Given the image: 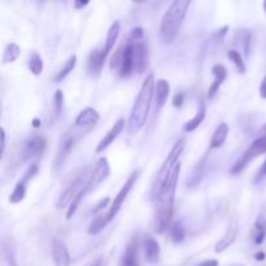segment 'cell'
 <instances>
[{
  "label": "cell",
  "instance_id": "cell-1",
  "mask_svg": "<svg viewBox=\"0 0 266 266\" xmlns=\"http://www.w3.org/2000/svg\"><path fill=\"white\" fill-rule=\"evenodd\" d=\"M180 174V162L178 163L170 177L163 186L158 191L153 199L156 200V212H155V231L162 234L169 229L172 223L173 213H174V200L175 191H177L178 179Z\"/></svg>",
  "mask_w": 266,
  "mask_h": 266
},
{
  "label": "cell",
  "instance_id": "cell-2",
  "mask_svg": "<svg viewBox=\"0 0 266 266\" xmlns=\"http://www.w3.org/2000/svg\"><path fill=\"white\" fill-rule=\"evenodd\" d=\"M155 77L153 74H148L146 77L145 82L141 84L139 94L136 96L135 103L131 108L130 117H129V131L131 134H135L143 129L146 125V121L150 113L151 103L155 96Z\"/></svg>",
  "mask_w": 266,
  "mask_h": 266
},
{
  "label": "cell",
  "instance_id": "cell-3",
  "mask_svg": "<svg viewBox=\"0 0 266 266\" xmlns=\"http://www.w3.org/2000/svg\"><path fill=\"white\" fill-rule=\"evenodd\" d=\"M190 6V0H174L163 13L160 24V38L163 45H170L179 35Z\"/></svg>",
  "mask_w": 266,
  "mask_h": 266
},
{
  "label": "cell",
  "instance_id": "cell-4",
  "mask_svg": "<svg viewBox=\"0 0 266 266\" xmlns=\"http://www.w3.org/2000/svg\"><path fill=\"white\" fill-rule=\"evenodd\" d=\"M87 131L89 130L79 129L74 125V128H70L69 130L63 135V138H61L60 140V146H58L57 153H56L55 161H53V170H55V172H58L61 168L64 167L68 157H69L72 151L74 150L75 145L78 143V140H79Z\"/></svg>",
  "mask_w": 266,
  "mask_h": 266
},
{
  "label": "cell",
  "instance_id": "cell-5",
  "mask_svg": "<svg viewBox=\"0 0 266 266\" xmlns=\"http://www.w3.org/2000/svg\"><path fill=\"white\" fill-rule=\"evenodd\" d=\"M183 150H185V140L179 139V140L175 141V145L173 146V148L170 150L169 155H168L167 160L163 161V163L161 165L160 170H158L157 175H156L155 185H153V197L158 194V191L161 190V187L163 186V183L167 182L168 178L170 177L172 172L174 170V168L179 163V157L182 155Z\"/></svg>",
  "mask_w": 266,
  "mask_h": 266
},
{
  "label": "cell",
  "instance_id": "cell-6",
  "mask_svg": "<svg viewBox=\"0 0 266 266\" xmlns=\"http://www.w3.org/2000/svg\"><path fill=\"white\" fill-rule=\"evenodd\" d=\"M89 173H87V169L82 170L79 174L75 175L74 179L63 190V192L58 196L57 201H56V208L57 209H63L67 208L68 206H70V202L75 199L79 191L84 189V186L86 185L87 179H89Z\"/></svg>",
  "mask_w": 266,
  "mask_h": 266
},
{
  "label": "cell",
  "instance_id": "cell-7",
  "mask_svg": "<svg viewBox=\"0 0 266 266\" xmlns=\"http://www.w3.org/2000/svg\"><path fill=\"white\" fill-rule=\"evenodd\" d=\"M263 153H266V138H263V136H258V138L253 141L252 145L245 150V152L241 155V157L234 163L230 173L234 175L239 174V173H241L245 168L248 167V163H251L255 158H257L258 156L263 155Z\"/></svg>",
  "mask_w": 266,
  "mask_h": 266
},
{
  "label": "cell",
  "instance_id": "cell-8",
  "mask_svg": "<svg viewBox=\"0 0 266 266\" xmlns=\"http://www.w3.org/2000/svg\"><path fill=\"white\" fill-rule=\"evenodd\" d=\"M109 174H111V168H109L108 160L106 157H100L96 161V163H95L92 172L90 173L86 185L82 189V192L85 194V196H87L90 192L94 191L100 183L104 182L109 177Z\"/></svg>",
  "mask_w": 266,
  "mask_h": 266
},
{
  "label": "cell",
  "instance_id": "cell-9",
  "mask_svg": "<svg viewBox=\"0 0 266 266\" xmlns=\"http://www.w3.org/2000/svg\"><path fill=\"white\" fill-rule=\"evenodd\" d=\"M139 174H140L139 170H135V172L131 173L130 177L126 179L125 185L122 186V189L119 190L118 194L116 195L114 200L112 201L111 207H109L108 212H107V218L109 219V222H111L112 219H113L114 217L118 214V212L121 211V208H122V206H124V202H125L126 197H128V195L130 194V191L133 190V187L135 186L136 180H138V178H139Z\"/></svg>",
  "mask_w": 266,
  "mask_h": 266
},
{
  "label": "cell",
  "instance_id": "cell-10",
  "mask_svg": "<svg viewBox=\"0 0 266 266\" xmlns=\"http://www.w3.org/2000/svg\"><path fill=\"white\" fill-rule=\"evenodd\" d=\"M47 148V140L43 135H33L25 141L23 151H21V158L23 161L33 160V158L40 157Z\"/></svg>",
  "mask_w": 266,
  "mask_h": 266
},
{
  "label": "cell",
  "instance_id": "cell-11",
  "mask_svg": "<svg viewBox=\"0 0 266 266\" xmlns=\"http://www.w3.org/2000/svg\"><path fill=\"white\" fill-rule=\"evenodd\" d=\"M36 173H38V165H36V163H33V165H31V167L26 170V173L24 174L23 179L18 180V182L16 183V186H14V189H13V192H12L11 196H9V202H11V204H18V202H21L24 199H25L26 185H28L29 180H30L31 178L36 174Z\"/></svg>",
  "mask_w": 266,
  "mask_h": 266
},
{
  "label": "cell",
  "instance_id": "cell-12",
  "mask_svg": "<svg viewBox=\"0 0 266 266\" xmlns=\"http://www.w3.org/2000/svg\"><path fill=\"white\" fill-rule=\"evenodd\" d=\"M100 119V114L96 109L94 108H85L84 111H80L79 114L77 116L74 121V125L79 129H85V130H90L94 128Z\"/></svg>",
  "mask_w": 266,
  "mask_h": 266
},
{
  "label": "cell",
  "instance_id": "cell-13",
  "mask_svg": "<svg viewBox=\"0 0 266 266\" xmlns=\"http://www.w3.org/2000/svg\"><path fill=\"white\" fill-rule=\"evenodd\" d=\"M52 258L55 266H70L72 263L69 251L60 239H53L52 241Z\"/></svg>",
  "mask_w": 266,
  "mask_h": 266
},
{
  "label": "cell",
  "instance_id": "cell-14",
  "mask_svg": "<svg viewBox=\"0 0 266 266\" xmlns=\"http://www.w3.org/2000/svg\"><path fill=\"white\" fill-rule=\"evenodd\" d=\"M124 129H125V119L124 118L117 119V121L114 122V125L111 128V130L107 133V135H104V138L100 140V143L97 145L95 152L100 153V152H103L104 150H107V148H108L114 140H116L117 136L122 133Z\"/></svg>",
  "mask_w": 266,
  "mask_h": 266
},
{
  "label": "cell",
  "instance_id": "cell-15",
  "mask_svg": "<svg viewBox=\"0 0 266 266\" xmlns=\"http://www.w3.org/2000/svg\"><path fill=\"white\" fill-rule=\"evenodd\" d=\"M107 57L104 56L103 50H94L90 52L87 58V72L91 75H99L101 73Z\"/></svg>",
  "mask_w": 266,
  "mask_h": 266
},
{
  "label": "cell",
  "instance_id": "cell-16",
  "mask_svg": "<svg viewBox=\"0 0 266 266\" xmlns=\"http://www.w3.org/2000/svg\"><path fill=\"white\" fill-rule=\"evenodd\" d=\"M238 231H239L238 223H236V221H233L230 224H229V228L228 230H226V233H224V235L222 236V238L218 240V243L216 244V248H214L216 253H221L223 252L224 250H228L231 244L235 241L236 236H238Z\"/></svg>",
  "mask_w": 266,
  "mask_h": 266
},
{
  "label": "cell",
  "instance_id": "cell-17",
  "mask_svg": "<svg viewBox=\"0 0 266 266\" xmlns=\"http://www.w3.org/2000/svg\"><path fill=\"white\" fill-rule=\"evenodd\" d=\"M266 238V209L258 214L255 224H253L252 233H251V239L256 245H260L263 243Z\"/></svg>",
  "mask_w": 266,
  "mask_h": 266
},
{
  "label": "cell",
  "instance_id": "cell-18",
  "mask_svg": "<svg viewBox=\"0 0 266 266\" xmlns=\"http://www.w3.org/2000/svg\"><path fill=\"white\" fill-rule=\"evenodd\" d=\"M138 238H133L128 244L125 252L122 255L119 266H139L138 263Z\"/></svg>",
  "mask_w": 266,
  "mask_h": 266
},
{
  "label": "cell",
  "instance_id": "cell-19",
  "mask_svg": "<svg viewBox=\"0 0 266 266\" xmlns=\"http://www.w3.org/2000/svg\"><path fill=\"white\" fill-rule=\"evenodd\" d=\"M212 73H213L214 75V80L208 90L209 99H212V97L218 92V90L221 89L222 84H223L224 80H226V78H228V69H226L222 64L214 65V67L212 68Z\"/></svg>",
  "mask_w": 266,
  "mask_h": 266
},
{
  "label": "cell",
  "instance_id": "cell-20",
  "mask_svg": "<svg viewBox=\"0 0 266 266\" xmlns=\"http://www.w3.org/2000/svg\"><path fill=\"white\" fill-rule=\"evenodd\" d=\"M170 94V85L167 79H157L155 85V101L157 111H160L168 101Z\"/></svg>",
  "mask_w": 266,
  "mask_h": 266
},
{
  "label": "cell",
  "instance_id": "cell-21",
  "mask_svg": "<svg viewBox=\"0 0 266 266\" xmlns=\"http://www.w3.org/2000/svg\"><path fill=\"white\" fill-rule=\"evenodd\" d=\"M145 256L150 263H157L160 260V244L156 239L147 236L145 239Z\"/></svg>",
  "mask_w": 266,
  "mask_h": 266
},
{
  "label": "cell",
  "instance_id": "cell-22",
  "mask_svg": "<svg viewBox=\"0 0 266 266\" xmlns=\"http://www.w3.org/2000/svg\"><path fill=\"white\" fill-rule=\"evenodd\" d=\"M119 31H121V24H119V21H114L111 28H109L108 34H107L106 46L103 48V53L106 57H108V55L112 52L114 46H116L117 40H118Z\"/></svg>",
  "mask_w": 266,
  "mask_h": 266
},
{
  "label": "cell",
  "instance_id": "cell-23",
  "mask_svg": "<svg viewBox=\"0 0 266 266\" xmlns=\"http://www.w3.org/2000/svg\"><path fill=\"white\" fill-rule=\"evenodd\" d=\"M229 131H230V129H229V125L226 124V122H221V124L217 126L216 130H214V133H213V135H212V139H211L212 150L221 148L222 146L224 145V141H226V139H228Z\"/></svg>",
  "mask_w": 266,
  "mask_h": 266
},
{
  "label": "cell",
  "instance_id": "cell-24",
  "mask_svg": "<svg viewBox=\"0 0 266 266\" xmlns=\"http://www.w3.org/2000/svg\"><path fill=\"white\" fill-rule=\"evenodd\" d=\"M206 116H207V104L204 103V101H200L199 109H197L196 114H195L189 122L185 124L183 130L186 131V133H192V131H195L200 125H201V122L206 119Z\"/></svg>",
  "mask_w": 266,
  "mask_h": 266
},
{
  "label": "cell",
  "instance_id": "cell-25",
  "mask_svg": "<svg viewBox=\"0 0 266 266\" xmlns=\"http://www.w3.org/2000/svg\"><path fill=\"white\" fill-rule=\"evenodd\" d=\"M234 40H235V43H239V45L243 47L245 55L250 56L251 46H252V34H251L250 30H245V29H239V30H236Z\"/></svg>",
  "mask_w": 266,
  "mask_h": 266
},
{
  "label": "cell",
  "instance_id": "cell-26",
  "mask_svg": "<svg viewBox=\"0 0 266 266\" xmlns=\"http://www.w3.org/2000/svg\"><path fill=\"white\" fill-rule=\"evenodd\" d=\"M109 223V219L107 218V213H100L96 218H94V221L89 224V228H87V233L90 235H96V234L101 233L104 229L108 226Z\"/></svg>",
  "mask_w": 266,
  "mask_h": 266
},
{
  "label": "cell",
  "instance_id": "cell-27",
  "mask_svg": "<svg viewBox=\"0 0 266 266\" xmlns=\"http://www.w3.org/2000/svg\"><path fill=\"white\" fill-rule=\"evenodd\" d=\"M75 64H77V56L75 55L70 56V57L64 63L63 68H61V69L56 73L53 80H55V82H61L63 79H65V78H67L68 75L73 72V70H74Z\"/></svg>",
  "mask_w": 266,
  "mask_h": 266
},
{
  "label": "cell",
  "instance_id": "cell-28",
  "mask_svg": "<svg viewBox=\"0 0 266 266\" xmlns=\"http://www.w3.org/2000/svg\"><path fill=\"white\" fill-rule=\"evenodd\" d=\"M28 67L29 70H30L34 75L42 74L43 69H45V63H43V58L39 56L38 52L31 53L30 57H29Z\"/></svg>",
  "mask_w": 266,
  "mask_h": 266
},
{
  "label": "cell",
  "instance_id": "cell-29",
  "mask_svg": "<svg viewBox=\"0 0 266 266\" xmlns=\"http://www.w3.org/2000/svg\"><path fill=\"white\" fill-rule=\"evenodd\" d=\"M19 53H21V48L18 47V45H16V43H9V45H7L3 53V65L14 63V61L18 58Z\"/></svg>",
  "mask_w": 266,
  "mask_h": 266
},
{
  "label": "cell",
  "instance_id": "cell-30",
  "mask_svg": "<svg viewBox=\"0 0 266 266\" xmlns=\"http://www.w3.org/2000/svg\"><path fill=\"white\" fill-rule=\"evenodd\" d=\"M228 58L235 65L236 70H238L240 74H244V73L247 72V68H245V64H244V60H243V56L239 51L236 50H230L228 52Z\"/></svg>",
  "mask_w": 266,
  "mask_h": 266
},
{
  "label": "cell",
  "instance_id": "cell-31",
  "mask_svg": "<svg viewBox=\"0 0 266 266\" xmlns=\"http://www.w3.org/2000/svg\"><path fill=\"white\" fill-rule=\"evenodd\" d=\"M170 234H172V239L174 243H182L183 240H185V238H186V230H185V228H183V224L180 221H177L172 226V231H170Z\"/></svg>",
  "mask_w": 266,
  "mask_h": 266
},
{
  "label": "cell",
  "instance_id": "cell-32",
  "mask_svg": "<svg viewBox=\"0 0 266 266\" xmlns=\"http://www.w3.org/2000/svg\"><path fill=\"white\" fill-rule=\"evenodd\" d=\"M64 92L61 91V90H56L55 96H53V109H55L56 116H60L63 113V111H64Z\"/></svg>",
  "mask_w": 266,
  "mask_h": 266
},
{
  "label": "cell",
  "instance_id": "cell-33",
  "mask_svg": "<svg viewBox=\"0 0 266 266\" xmlns=\"http://www.w3.org/2000/svg\"><path fill=\"white\" fill-rule=\"evenodd\" d=\"M204 162H206V158H202V160L199 162V165H196L194 173H192V175L190 177L189 186H191V187L196 186L197 183L200 182V179H201V177H202V172H204Z\"/></svg>",
  "mask_w": 266,
  "mask_h": 266
},
{
  "label": "cell",
  "instance_id": "cell-34",
  "mask_svg": "<svg viewBox=\"0 0 266 266\" xmlns=\"http://www.w3.org/2000/svg\"><path fill=\"white\" fill-rule=\"evenodd\" d=\"M111 202V197H106V199H101L99 202H97L96 206H95L94 208V214H99L100 212H103L104 208H107L108 207V204Z\"/></svg>",
  "mask_w": 266,
  "mask_h": 266
},
{
  "label": "cell",
  "instance_id": "cell-35",
  "mask_svg": "<svg viewBox=\"0 0 266 266\" xmlns=\"http://www.w3.org/2000/svg\"><path fill=\"white\" fill-rule=\"evenodd\" d=\"M185 99H186V95L183 94V92L177 94L174 96V99H173V107H175V108H180V107L185 104Z\"/></svg>",
  "mask_w": 266,
  "mask_h": 266
},
{
  "label": "cell",
  "instance_id": "cell-36",
  "mask_svg": "<svg viewBox=\"0 0 266 266\" xmlns=\"http://www.w3.org/2000/svg\"><path fill=\"white\" fill-rule=\"evenodd\" d=\"M3 251H4V253H9V248L7 247L6 241H3ZM6 256H8V255H6ZM12 257H13V256H12ZM12 257H11V256H8V257H7V260H8L9 265H11V266H17L16 265V261H14V258H12Z\"/></svg>",
  "mask_w": 266,
  "mask_h": 266
},
{
  "label": "cell",
  "instance_id": "cell-37",
  "mask_svg": "<svg viewBox=\"0 0 266 266\" xmlns=\"http://www.w3.org/2000/svg\"><path fill=\"white\" fill-rule=\"evenodd\" d=\"M260 96L262 97V99H266V75L263 77L262 82H261L260 85Z\"/></svg>",
  "mask_w": 266,
  "mask_h": 266
},
{
  "label": "cell",
  "instance_id": "cell-38",
  "mask_svg": "<svg viewBox=\"0 0 266 266\" xmlns=\"http://www.w3.org/2000/svg\"><path fill=\"white\" fill-rule=\"evenodd\" d=\"M218 261L217 260H204L199 263L197 266H218Z\"/></svg>",
  "mask_w": 266,
  "mask_h": 266
},
{
  "label": "cell",
  "instance_id": "cell-39",
  "mask_svg": "<svg viewBox=\"0 0 266 266\" xmlns=\"http://www.w3.org/2000/svg\"><path fill=\"white\" fill-rule=\"evenodd\" d=\"M262 177H266V160H265V162L262 163V167H261V169H260V172H258L257 178H256L255 182H258V179H261Z\"/></svg>",
  "mask_w": 266,
  "mask_h": 266
},
{
  "label": "cell",
  "instance_id": "cell-40",
  "mask_svg": "<svg viewBox=\"0 0 266 266\" xmlns=\"http://www.w3.org/2000/svg\"><path fill=\"white\" fill-rule=\"evenodd\" d=\"M73 6H74L75 9H84L85 7L89 6V2H78V0H75V2H73Z\"/></svg>",
  "mask_w": 266,
  "mask_h": 266
},
{
  "label": "cell",
  "instance_id": "cell-41",
  "mask_svg": "<svg viewBox=\"0 0 266 266\" xmlns=\"http://www.w3.org/2000/svg\"><path fill=\"white\" fill-rule=\"evenodd\" d=\"M6 152V130L2 128V156Z\"/></svg>",
  "mask_w": 266,
  "mask_h": 266
},
{
  "label": "cell",
  "instance_id": "cell-42",
  "mask_svg": "<svg viewBox=\"0 0 266 266\" xmlns=\"http://www.w3.org/2000/svg\"><path fill=\"white\" fill-rule=\"evenodd\" d=\"M265 257H266V256H265V253H263V252H257L255 255V258L257 261H263V260H265Z\"/></svg>",
  "mask_w": 266,
  "mask_h": 266
},
{
  "label": "cell",
  "instance_id": "cell-43",
  "mask_svg": "<svg viewBox=\"0 0 266 266\" xmlns=\"http://www.w3.org/2000/svg\"><path fill=\"white\" fill-rule=\"evenodd\" d=\"M87 266H101V258H97V260H95L94 262H91Z\"/></svg>",
  "mask_w": 266,
  "mask_h": 266
},
{
  "label": "cell",
  "instance_id": "cell-44",
  "mask_svg": "<svg viewBox=\"0 0 266 266\" xmlns=\"http://www.w3.org/2000/svg\"><path fill=\"white\" fill-rule=\"evenodd\" d=\"M258 134H260V136H263V138H266V124L262 126V128L260 129V133H258Z\"/></svg>",
  "mask_w": 266,
  "mask_h": 266
},
{
  "label": "cell",
  "instance_id": "cell-45",
  "mask_svg": "<svg viewBox=\"0 0 266 266\" xmlns=\"http://www.w3.org/2000/svg\"><path fill=\"white\" fill-rule=\"evenodd\" d=\"M33 124H34V128H39V119L38 118L34 119Z\"/></svg>",
  "mask_w": 266,
  "mask_h": 266
},
{
  "label": "cell",
  "instance_id": "cell-46",
  "mask_svg": "<svg viewBox=\"0 0 266 266\" xmlns=\"http://www.w3.org/2000/svg\"><path fill=\"white\" fill-rule=\"evenodd\" d=\"M263 11H265V13H266V0L263 2Z\"/></svg>",
  "mask_w": 266,
  "mask_h": 266
}]
</instances>
